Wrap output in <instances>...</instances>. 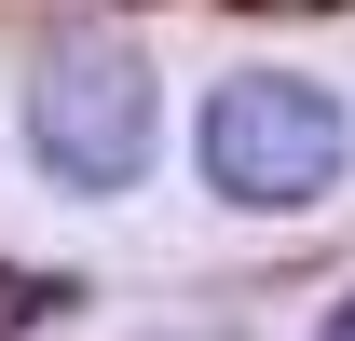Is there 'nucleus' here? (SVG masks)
<instances>
[{
  "label": "nucleus",
  "instance_id": "nucleus-1",
  "mask_svg": "<svg viewBox=\"0 0 355 341\" xmlns=\"http://www.w3.org/2000/svg\"><path fill=\"white\" fill-rule=\"evenodd\" d=\"M191 150H205V191L246 218H301L342 191L355 164V110L328 82H301V69H232L219 96H205V123H191Z\"/></svg>",
  "mask_w": 355,
  "mask_h": 341
},
{
  "label": "nucleus",
  "instance_id": "nucleus-2",
  "mask_svg": "<svg viewBox=\"0 0 355 341\" xmlns=\"http://www.w3.org/2000/svg\"><path fill=\"white\" fill-rule=\"evenodd\" d=\"M150 137H164V96H150V69L123 42H55L28 69V164L55 191H83V205L137 191L150 177Z\"/></svg>",
  "mask_w": 355,
  "mask_h": 341
},
{
  "label": "nucleus",
  "instance_id": "nucleus-3",
  "mask_svg": "<svg viewBox=\"0 0 355 341\" xmlns=\"http://www.w3.org/2000/svg\"><path fill=\"white\" fill-rule=\"evenodd\" d=\"M55 300H69V287H42V273H0V328H42Z\"/></svg>",
  "mask_w": 355,
  "mask_h": 341
},
{
  "label": "nucleus",
  "instance_id": "nucleus-4",
  "mask_svg": "<svg viewBox=\"0 0 355 341\" xmlns=\"http://www.w3.org/2000/svg\"><path fill=\"white\" fill-rule=\"evenodd\" d=\"M314 341H355V287H342V300H328V328H314Z\"/></svg>",
  "mask_w": 355,
  "mask_h": 341
},
{
  "label": "nucleus",
  "instance_id": "nucleus-5",
  "mask_svg": "<svg viewBox=\"0 0 355 341\" xmlns=\"http://www.w3.org/2000/svg\"><path fill=\"white\" fill-rule=\"evenodd\" d=\"M178 341H232V328H178Z\"/></svg>",
  "mask_w": 355,
  "mask_h": 341
}]
</instances>
